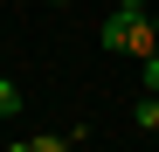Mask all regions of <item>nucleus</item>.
Instances as JSON below:
<instances>
[{"label":"nucleus","instance_id":"7","mask_svg":"<svg viewBox=\"0 0 159 152\" xmlns=\"http://www.w3.org/2000/svg\"><path fill=\"white\" fill-rule=\"evenodd\" d=\"M152 152H159V132H152Z\"/></svg>","mask_w":159,"mask_h":152},{"label":"nucleus","instance_id":"3","mask_svg":"<svg viewBox=\"0 0 159 152\" xmlns=\"http://www.w3.org/2000/svg\"><path fill=\"white\" fill-rule=\"evenodd\" d=\"M21 111V83H7V76H0V118H14Z\"/></svg>","mask_w":159,"mask_h":152},{"label":"nucleus","instance_id":"6","mask_svg":"<svg viewBox=\"0 0 159 152\" xmlns=\"http://www.w3.org/2000/svg\"><path fill=\"white\" fill-rule=\"evenodd\" d=\"M152 28H159V7H152Z\"/></svg>","mask_w":159,"mask_h":152},{"label":"nucleus","instance_id":"2","mask_svg":"<svg viewBox=\"0 0 159 152\" xmlns=\"http://www.w3.org/2000/svg\"><path fill=\"white\" fill-rule=\"evenodd\" d=\"M131 118H139V132H159V97L145 90V97H139V111H131Z\"/></svg>","mask_w":159,"mask_h":152},{"label":"nucleus","instance_id":"4","mask_svg":"<svg viewBox=\"0 0 159 152\" xmlns=\"http://www.w3.org/2000/svg\"><path fill=\"white\" fill-rule=\"evenodd\" d=\"M139 83H145V90H152V97H159V48H152V56H145V62H139Z\"/></svg>","mask_w":159,"mask_h":152},{"label":"nucleus","instance_id":"1","mask_svg":"<svg viewBox=\"0 0 159 152\" xmlns=\"http://www.w3.org/2000/svg\"><path fill=\"white\" fill-rule=\"evenodd\" d=\"M97 42L118 48V56H139V62H145L152 48H159V28H152V14H125V7H118V14L97 28Z\"/></svg>","mask_w":159,"mask_h":152},{"label":"nucleus","instance_id":"5","mask_svg":"<svg viewBox=\"0 0 159 152\" xmlns=\"http://www.w3.org/2000/svg\"><path fill=\"white\" fill-rule=\"evenodd\" d=\"M118 7H125V14H152V0H118Z\"/></svg>","mask_w":159,"mask_h":152}]
</instances>
